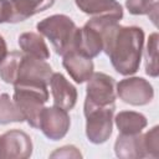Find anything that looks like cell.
I'll return each mask as SVG.
<instances>
[{
    "instance_id": "cell-1",
    "label": "cell",
    "mask_w": 159,
    "mask_h": 159,
    "mask_svg": "<svg viewBox=\"0 0 159 159\" xmlns=\"http://www.w3.org/2000/svg\"><path fill=\"white\" fill-rule=\"evenodd\" d=\"M99 30L103 51L109 57L113 68L122 76L134 75L140 66L144 31L138 26H122L111 16H93L87 21Z\"/></svg>"
},
{
    "instance_id": "cell-2",
    "label": "cell",
    "mask_w": 159,
    "mask_h": 159,
    "mask_svg": "<svg viewBox=\"0 0 159 159\" xmlns=\"http://www.w3.org/2000/svg\"><path fill=\"white\" fill-rule=\"evenodd\" d=\"M51 66L24 52L11 51L0 63V78L10 84H45L52 76Z\"/></svg>"
},
{
    "instance_id": "cell-3",
    "label": "cell",
    "mask_w": 159,
    "mask_h": 159,
    "mask_svg": "<svg viewBox=\"0 0 159 159\" xmlns=\"http://www.w3.org/2000/svg\"><path fill=\"white\" fill-rule=\"evenodd\" d=\"M36 29L39 34L50 40L57 55L63 56L65 53L75 50L78 27L70 16L63 14L51 15L39 21Z\"/></svg>"
},
{
    "instance_id": "cell-4",
    "label": "cell",
    "mask_w": 159,
    "mask_h": 159,
    "mask_svg": "<svg viewBox=\"0 0 159 159\" xmlns=\"http://www.w3.org/2000/svg\"><path fill=\"white\" fill-rule=\"evenodd\" d=\"M47 101L48 91L45 84H14V102L32 128H39L40 114Z\"/></svg>"
},
{
    "instance_id": "cell-5",
    "label": "cell",
    "mask_w": 159,
    "mask_h": 159,
    "mask_svg": "<svg viewBox=\"0 0 159 159\" xmlns=\"http://www.w3.org/2000/svg\"><path fill=\"white\" fill-rule=\"evenodd\" d=\"M116 81L103 72H93L87 81L83 112L93 108L116 106Z\"/></svg>"
},
{
    "instance_id": "cell-6",
    "label": "cell",
    "mask_w": 159,
    "mask_h": 159,
    "mask_svg": "<svg viewBox=\"0 0 159 159\" xmlns=\"http://www.w3.org/2000/svg\"><path fill=\"white\" fill-rule=\"evenodd\" d=\"M116 106L84 111L86 135L93 144H102L109 139L113 129V114Z\"/></svg>"
},
{
    "instance_id": "cell-7",
    "label": "cell",
    "mask_w": 159,
    "mask_h": 159,
    "mask_svg": "<svg viewBox=\"0 0 159 159\" xmlns=\"http://www.w3.org/2000/svg\"><path fill=\"white\" fill-rule=\"evenodd\" d=\"M117 96L127 104L145 106L154 98L153 86L143 77H127L116 83Z\"/></svg>"
},
{
    "instance_id": "cell-8",
    "label": "cell",
    "mask_w": 159,
    "mask_h": 159,
    "mask_svg": "<svg viewBox=\"0 0 159 159\" xmlns=\"http://www.w3.org/2000/svg\"><path fill=\"white\" fill-rule=\"evenodd\" d=\"M32 149V140L24 130L10 129L0 135V159H27Z\"/></svg>"
},
{
    "instance_id": "cell-9",
    "label": "cell",
    "mask_w": 159,
    "mask_h": 159,
    "mask_svg": "<svg viewBox=\"0 0 159 159\" xmlns=\"http://www.w3.org/2000/svg\"><path fill=\"white\" fill-rule=\"evenodd\" d=\"M71 118L67 111L52 106V107H43L40 114V123L39 128L51 140H60L62 139L70 129Z\"/></svg>"
},
{
    "instance_id": "cell-10",
    "label": "cell",
    "mask_w": 159,
    "mask_h": 159,
    "mask_svg": "<svg viewBox=\"0 0 159 159\" xmlns=\"http://www.w3.org/2000/svg\"><path fill=\"white\" fill-rule=\"evenodd\" d=\"M50 87H51V93L53 97V104L65 109V111H71L77 102V89L76 87L70 83L66 77L60 73L55 72L51 76L50 80Z\"/></svg>"
},
{
    "instance_id": "cell-11",
    "label": "cell",
    "mask_w": 159,
    "mask_h": 159,
    "mask_svg": "<svg viewBox=\"0 0 159 159\" xmlns=\"http://www.w3.org/2000/svg\"><path fill=\"white\" fill-rule=\"evenodd\" d=\"M75 50L86 57H97L103 51V40L99 30L88 22H86L83 27H78Z\"/></svg>"
},
{
    "instance_id": "cell-12",
    "label": "cell",
    "mask_w": 159,
    "mask_h": 159,
    "mask_svg": "<svg viewBox=\"0 0 159 159\" xmlns=\"http://www.w3.org/2000/svg\"><path fill=\"white\" fill-rule=\"evenodd\" d=\"M62 66L76 83L87 82L94 70L92 58L83 56L76 50H72L63 55Z\"/></svg>"
},
{
    "instance_id": "cell-13",
    "label": "cell",
    "mask_w": 159,
    "mask_h": 159,
    "mask_svg": "<svg viewBox=\"0 0 159 159\" xmlns=\"http://www.w3.org/2000/svg\"><path fill=\"white\" fill-rule=\"evenodd\" d=\"M10 17L7 22L17 24L50 9L55 0H9Z\"/></svg>"
},
{
    "instance_id": "cell-14",
    "label": "cell",
    "mask_w": 159,
    "mask_h": 159,
    "mask_svg": "<svg viewBox=\"0 0 159 159\" xmlns=\"http://www.w3.org/2000/svg\"><path fill=\"white\" fill-rule=\"evenodd\" d=\"M77 7L93 16H111L120 21L123 19V7L117 0H75Z\"/></svg>"
},
{
    "instance_id": "cell-15",
    "label": "cell",
    "mask_w": 159,
    "mask_h": 159,
    "mask_svg": "<svg viewBox=\"0 0 159 159\" xmlns=\"http://www.w3.org/2000/svg\"><path fill=\"white\" fill-rule=\"evenodd\" d=\"M114 153L120 159L145 158L143 147V134H119L114 143Z\"/></svg>"
},
{
    "instance_id": "cell-16",
    "label": "cell",
    "mask_w": 159,
    "mask_h": 159,
    "mask_svg": "<svg viewBox=\"0 0 159 159\" xmlns=\"http://www.w3.org/2000/svg\"><path fill=\"white\" fill-rule=\"evenodd\" d=\"M19 46L24 53L40 58V60H48L50 58V50L40 34L36 32H24L19 36Z\"/></svg>"
},
{
    "instance_id": "cell-17",
    "label": "cell",
    "mask_w": 159,
    "mask_h": 159,
    "mask_svg": "<svg viewBox=\"0 0 159 159\" xmlns=\"http://www.w3.org/2000/svg\"><path fill=\"white\" fill-rule=\"evenodd\" d=\"M116 125L120 134H139L147 127V117L134 111H122L114 118Z\"/></svg>"
},
{
    "instance_id": "cell-18",
    "label": "cell",
    "mask_w": 159,
    "mask_h": 159,
    "mask_svg": "<svg viewBox=\"0 0 159 159\" xmlns=\"http://www.w3.org/2000/svg\"><path fill=\"white\" fill-rule=\"evenodd\" d=\"M25 118L7 93L0 94V124L21 123Z\"/></svg>"
},
{
    "instance_id": "cell-19",
    "label": "cell",
    "mask_w": 159,
    "mask_h": 159,
    "mask_svg": "<svg viewBox=\"0 0 159 159\" xmlns=\"http://www.w3.org/2000/svg\"><path fill=\"white\" fill-rule=\"evenodd\" d=\"M158 40L159 36L157 32L149 35L147 48L144 52L145 56V73L150 77H158L159 66H158Z\"/></svg>"
},
{
    "instance_id": "cell-20",
    "label": "cell",
    "mask_w": 159,
    "mask_h": 159,
    "mask_svg": "<svg viewBox=\"0 0 159 159\" xmlns=\"http://www.w3.org/2000/svg\"><path fill=\"white\" fill-rule=\"evenodd\" d=\"M143 147L145 158H159V127L154 125L143 134Z\"/></svg>"
},
{
    "instance_id": "cell-21",
    "label": "cell",
    "mask_w": 159,
    "mask_h": 159,
    "mask_svg": "<svg viewBox=\"0 0 159 159\" xmlns=\"http://www.w3.org/2000/svg\"><path fill=\"white\" fill-rule=\"evenodd\" d=\"M157 4V0H125V7L132 15H149Z\"/></svg>"
},
{
    "instance_id": "cell-22",
    "label": "cell",
    "mask_w": 159,
    "mask_h": 159,
    "mask_svg": "<svg viewBox=\"0 0 159 159\" xmlns=\"http://www.w3.org/2000/svg\"><path fill=\"white\" fill-rule=\"evenodd\" d=\"M50 158H82V154L75 145H65L51 153Z\"/></svg>"
},
{
    "instance_id": "cell-23",
    "label": "cell",
    "mask_w": 159,
    "mask_h": 159,
    "mask_svg": "<svg viewBox=\"0 0 159 159\" xmlns=\"http://www.w3.org/2000/svg\"><path fill=\"white\" fill-rule=\"evenodd\" d=\"M10 17V2L9 0H0V24L7 22Z\"/></svg>"
},
{
    "instance_id": "cell-24",
    "label": "cell",
    "mask_w": 159,
    "mask_h": 159,
    "mask_svg": "<svg viewBox=\"0 0 159 159\" xmlns=\"http://www.w3.org/2000/svg\"><path fill=\"white\" fill-rule=\"evenodd\" d=\"M6 55H7V45H6L5 39L0 35V63L2 62Z\"/></svg>"
}]
</instances>
